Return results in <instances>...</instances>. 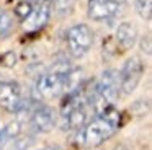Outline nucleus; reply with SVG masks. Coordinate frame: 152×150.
Segmentation results:
<instances>
[{
  "mask_svg": "<svg viewBox=\"0 0 152 150\" xmlns=\"http://www.w3.org/2000/svg\"><path fill=\"white\" fill-rule=\"evenodd\" d=\"M83 82L82 70L74 67H61L41 74L36 78L34 91L39 98H57L74 91Z\"/></svg>",
  "mask_w": 152,
  "mask_h": 150,
  "instance_id": "f257e3e1",
  "label": "nucleus"
},
{
  "mask_svg": "<svg viewBox=\"0 0 152 150\" xmlns=\"http://www.w3.org/2000/svg\"><path fill=\"white\" fill-rule=\"evenodd\" d=\"M123 116L115 106L105 109L103 113L95 114L92 121L85 124L82 129L79 130V142L85 147H96L100 143L106 142L111 135L121 126Z\"/></svg>",
  "mask_w": 152,
  "mask_h": 150,
  "instance_id": "f03ea898",
  "label": "nucleus"
},
{
  "mask_svg": "<svg viewBox=\"0 0 152 150\" xmlns=\"http://www.w3.org/2000/svg\"><path fill=\"white\" fill-rule=\"evenodd\" d=\"M118 93V72L113 68L105 70L98 80H93L92 95H90V109L95 114H100L108 108L115 106Z\"/></svg>",
  "mask_w": 152,
  "mask_h": 150,
  "instance_id": "7ed1b4c3",
  "label": "nucleus"
},
{
  "mask_svg": "<svg viewBox=\"0 0 152 150\" xmlns=\"http://www.w3.org/2000/svg\"><path fill=\"white\" fill-rule=\"evenodd\" d=\"M145 72V65L142 62L141 57L132 55L123 64L121 70L118 72V87L119 93L128 96L137 88V85L141 83V78Z\"/></svg>",
  "mask_w": 152,
  "mask_h": 150,
  "instance_id": "20e7f679",
  "label": "nucleus"
},
{
  "mask_svg": "<svg viewBox=\"0 0 152 150\" xmlns=\"http://www.w3.org/2000/svg\"><path fill=\"white\" fill-rule=\"evenodd\" d=\"M66 44L72 57H83L93 46V33L90 26H87L85 23H77L70 26L66 33Z\"/></svg>",
  "mask_w": 152,
  "mask_h": 150,
  "instance_id": "39448f33",
  "label": "nucleus"
},
{
  "mask_svg": "<svg viewBox=\"0 0 152 150\" xmlns=\"http://www.w3.org/2000/svg\"><path fill=\"white\" fill-rule=\"evenodd\" d=\"M26 100L28 98L23 95V88L18 82L7 80L5 77L0 80V106L4 109L8 113H20Z\"/></svg>",
  "mask_w": 152,
  "mask_h": 150,
  "instance_id": "423d86ee",
  "label": "nucleus"
},
{
  "mask_svg": "<svg viewBox=\"0 0 152 150\" xmlns=\"http://www.w3.org/2000/svg\"><path fill=\"white\" fill-rule=\"evenodd\" d=\"M28 124H30V129L36 134L49 132L56 126V113L53 108L36 103L28 114Z\"/></svg>",
  "mask_w": 152,
  "mask_h": 150,
  "instance_id": "0eeeda50",
  "label": "nucleus"
},
{
  "mask_svg": "<svg viewBox=\"0 0 152 150\" xmlns=\"http://www.w3.org/2000/svg\"><path fill=\"white\" fill-rule=\"evenodd\" d=\"M51 13H53V5H51V2L43 0V2L34 3L31 12L28 13V16L21 20L23 29L28 33H34V31L43 29L44 26L48 25V21H49Z\"/></svg>",
  "mask_w": 152,
  "mask_h": 150,
  "instance_id": "6e6552de",
  "label": "nucleus"
},
{
  "mask_svg": "<svg viewBox=\"0 0 152 150\" xmlns=\"http://www.w3.org/2000/svg\"><path fill=\"white\" fill-rule=\"evenodd\" d=\"M123 5L115 0H88L87 13L93 21H110L121 13Z\"/></svg>",
  "mask_w": 152,
  "mask_h": 150,
  "instance_id": "1a4fd4ad",
  "label": "nucleus"
},
{
  "mask_svg": "<svg viewBox=\"0 0 152 150\" xmlns=\"http://www.w3.org/2000/svg\"><path fill=\"white\" fill-rule=\"evenodd\" d=\"M137 38H139L137 28H136L134 23H129V21L119 23L115 31L116 46H119L123 51H128V49L134 47V44L137 42Z\"/></svg>",
  "mask_w": 152,
  "mask_h": 150,
  "instance_id": "9d476101",
  "label": "nucleus"
},
{
  "mask_svg": "<svg viewBox=\"0 0 152 150\" xmlns=\"http://www.w3.org/2000/svg\"><path fill=\"white\" fill-rule=\"evenodd\" d=\"M21 132V122L20 121H12L5 127L0 129V147H4L5 143L15 140L17 137H20Z\"/></svg>",
  "mask_w": 152,
  "mask_h": 150,
  "instance_id": "9b49d317",
  "label": "nucleus"
},
{
  "mask_svg": "<svg viewBox=\"0 0 152 150\" xmlns=\"http://www.w3.org/2000/svg\"><path fill=\"white\" fill-rule=\"evenodd\" d=\"M13 29V18L7 10L0 8V38H7Z\"/></svg>",
  "mask_w": 152,
  "mask_h": 150,
  "instance_id": "f8f14e48",
  "label": "nucleus"
},
{
  "mask_svg": "<svg viewBox=\"0 0 152 150\" xmlns=\"http://www.w3.org/2000/svg\"><path fill=\"white\" fill-rule=\"evenodd\" d=\"M134 8L137 15L144 20H151L152 16V0H134Z\"/></svg>",
  "mask_w": 152,
  "mask_h": 150,
  "instance_id": "ddd939ff",
  "label": "nucleus"
},
{
  "mask_svg": "<svg viewBox=\"0 0 152 150\" xmlns=\"http://www.w3.org/2000/svg\"><path fill=\"white\" fill-rule=\"evenodd\" d=\"M53 2H54V8L59 15H67L74 5V0H53Z\"/></svg>",
  "mask_w": 152,
  "mask_h": 150,
  "instance_id": "4468645a",
  "label": "nucleus"
},
{
  "mask_svg": "<svg viewBox=\"0 0 152 150\" xmlns=\"http://www.w3.org/2000/svg\"><path fill=\"white\" fill-rule=\"evenodd\" d=\"M31 8H33V3H30V2H25V0H23V2H21L20 5L17 7V10H15V13H17V15L20 16L21 20H23V18H26V16H28V13L31 12Z\"/></svg>",
  "mask_w": 152,
  "mask_h": 150,
  "instance_id": "2eb2a0df",
  "label": "nucleus"
},
{
  "mask_svg": "<svg viewBox=\"0 0 152 150\" xmlns=\"http://www.w3.org/2000/svg\"><path fill=\"white\" fill-rule=\"evenodd\" d=\"M144 46H145V54H151V38H149V36L142 38V41H141V47H144Z\"/></svg>",
  "mask_w": 152,
  "mask_h": 150,
  "instance_id": "dca6fc26",
  "label": "nucleus"
},
{
  "mask_svg": "<svg viewBox=\"0 0 152 150\" xmlns=\"http://www.w3.org/2000/svg\"><path fill=\"white\" fill-rule=\"evenodd\" d=\"M41 150H57L56 147H46V149H41Z\"/></svg>",
  "mask_w": 152,
  "mask_h": 150,
  "instance_id": "f3484780",
  "label": "nucleus"
},
{
  "mask_svg": "<svg viewBox=\"0 0 152 150\" xmlns=\"http://www.w3.org/2000/svg\"><path fill=\"white\" fill-rule=\"evenodd\" d=\"M115 2H118V3H121V5H123V3L126 2V0H115Z\"/></svg>",
  "mask_w": 152,
  "mask_h": 150,
  "instance_id": "a211bd4d",
  "label": "nucleus"
},
{
  "mask_svg": "<svg viewBox=\"0 0 152 150\" xmlns=\"http://www.w3.org/2000/svg\"><path fill=\"white\" fill-rule=\"evenodd\" d=\"M2 78H4V77H2V75H0V80H2Z\"/></svg>",
  "mask_w": 152,
  "mask_h": 150,
  "instance_id": "6ab92c4d",
  "label": "nucleus"
},
{
  "mask_svg": "<svg viewBox=\"0 0 152 150\" xmlns=\"http://www.w3.org/2000/svg\"><path fill=\"white\" fill-rule=\"evenodd\" d=\"M46 2H53V0H46Z\"/></svg>",
  "mask_w": 152,
  "mask_h": 150,
  "instance_id": "aec40b11",
  "label": "nucleus"
}]
</instances>
